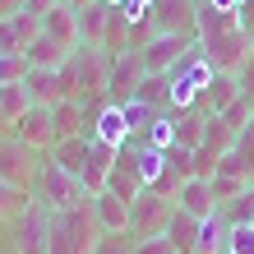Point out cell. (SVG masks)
I'll use <instances>...</instances> for the list:
<instances>
[{"instance_id":"7bdbcfd3","label":"cell","mask_w":254,"mask_h":254,"mask_svg":"<svg viewBox=\"0 0 254 254\" xmlns=\"http://www.w3.org/2000/svg\"><path fill=\"white\" fill-rule=\"evenodd\" d=\"M107 5H111V9H121V5H125V0H107Z\"/></svg>"},{"instance_id":"2e32d148","label":"cell","mask_w":254,"mask_h":254,"mask_svg":"<svg viewBox=\"0 0 254 254\" xmlns=\"http://www.w3.org/2000/svg\"><path fill=\"white\" fill-rule=\"evenodd\" d=\"M107 190H111V194H121L125 203H134V199L148 190V185H143V176H139V162H134V148H121V157H116V171H111Z\"/></svg>"},{"instance_id":"60d3db41","label":"cell","mask_w":254,"mask_h":254,"mask_svg":"<svg viewBox=\"0 0 254 254\" xmlns=\"http://www.w3.org/2000/svg\"><path fill=\"white\" fill-rule=\"evenodd\" d=\"M23 0H0V19H9V14H19Z\"/></svg>"},{"instance_id":"277c9868","label":"cell","mask_w":254,"mask_h":254,"mask_svg":"<svg viewBox=\"0 0 254 254\" xmlns=\"http://www.w3.org/2000/svg\"><path fill=\"white\" fill-rule=\"evenodd\" d=\"M33 199L37 203H47L51 213H65V208H74V203H83V199H93V194L83 190V181L79 176H69L61 162H56L51 153L42 157V171H37V181H33Z\"/></svg>"},{"instance_id":"7a4b0ae2","label":"cell","mask_w":254,"mask_h":254,"mask_svg":"<svg viewBox=\"0 0 254 254\" xmlns=\"http://www.w3.org/2000/svg\"><path fill=\"white\" fill-rule=\"evenodd\" d=\"M97 241H102V227H97L93 199H83V203L51 217V250L47 254H93Z\"/></svg>"},{"instance_id":"5bb4252c","label":"cell","mask_w":254,"mask_h":254,"mask_svg":"<svg viewBox=\"0 0 254 254\" xmlns=\"http://www.w3.org/2000/svg\"><path fill=\"white\" fill-rule=\"evenodd\" d=\"M176 208L203 222V217H213L222 203H217L213 185H208V176H190V181H181V190H176Z\"/></svg>"},{"instance_id":"f1b7e54d","label":"cell","mask_w":254,"mask_h":254,"mask_svg":"<svg viewBox=\"0 0 254 254\" xmlns=\"http://www.w3.org/2000/svg\"><path fill=\"white\" fill-rule=\"evenodd\" d=\"M231 102H241V83H236V74H217L213 88H208V97H203V111L217 116V111H227Z\"/></svg>"},{"instance_id":"f546056e","label":"cell","mask_w":254,"mask_h":254,"mask_svg":"<svg viewBox=\"0 0 254 254\" xmlns=\"http://www.w3.org/2000/svg\"><path fill=\"white\" fill-rule=\"evenodd\" d=\"M167 236H171V245L181 250V254H194V245H199V217H190V213H181V208H176Z\"/></svg>"},{"instance_id":"d4e9b609","label":"cell","mask_w":254,"mask_h":254,"mask_svg":"<svg viewBox=\"0 0 254 254\" xmlns=\"http://www.w3.org/2000/svg\"><path fill=\"white\" fill-rule=\"evenodd\" d=\"M23 56H28V65H33V69H61V65L69 61V51L61 47V42H51L47 33H37L33 42H28Z\"/></svg>"},{"instance_id":"4fadbf2b","label":"cell","mask_w":254,"mask_h":254,"mask_svg":"<svg viewBox=\"0 0 254 254\" xmlns=\"http://www.w3.org/2000/svg\"><path fill=\"white\" fill-rule=\"evenodd\" d=\"M14 139H23L28 148H37V153H51V148L61 143L51 107H33V111H28L23 121H19V125H14Z\"/></svg>"},{"instance_id":"d6986e66","label":"cell","mask_w":254,"mask_h":254,"mask_svg":"<svg viewBox=\"0 0 254 254\" xmlns=\"http://www.w3.org/2000/svg\"><path fill=\"white\" fill-rule=\"evenodd\" d=\"M116 157H121V148H107V143L93 139V153H88V167H83V190L88 194H102V190H107L111 171H116Z\"/></svg>"},{"instance_id":"e0dca14e","label":"cell","mask_w":254,"mask_h":254,"mask_svg":"<svg viewBox=\"0 0 254 254\" xmlns=\"http://www.w3.org/2000/svg\"><path fill=\"white\" fill-rule=\"evenodd\" d=\"M93 139H97V143H107V148H129L134 129H129L125 111L116 107V102H107V107H102V116L93 121Z\"/></svg>"},{"instance_id":"603a6c76","label":"cell","mask_w":254,"mask_h":254,"mask_svg":"<svg viewBox=\"0 0 254 254\" xmlns=\"http://www.w3.org/2000/svg\"><path fill=\"white\" fill-rule=\"evenodd\" d=\"M51 116H56V134H61V139H74V134H93V125H88V111H83V102H79V97L56 102Z\"/></svg>"},{"instance_id":"52a82bcc","label":"cell","mask_w":254,"mask_h":254,"mask_svg":"<svg viewBox=\"0 0 254 254\" xmlns=\"http://www.w3.org/2000/svg\"><path fill=\"white\" fill-rule=\"evenodd\" d=\"M42 157L47 153H37V148H28L23 139H0V181H9V185H19L33 194V181H37V171H42Z\"/></svg>"},{"instance_id":"8d00e7d4","label":"cell","mask_w":254,"mask_h":254,"mask_svg":"<svg viewBox=\"0 0 254 254\" xmlns=\"http://www.w3.org/2000/svg\"><path fill=\"white\" fill-rule=\"evenodd\" d=\"M134 254H181L171 245V236H148V241H134Z\"/></svg>"},{"instance_id":"ac0fdd59","label":"cell","mask_w":254,"mask_h":254,"mask_svg":"<svg viewBox=\"0 0 254 254\" xmlns=\"http://www.w3.org/2000/svg\"><path fill=\"white\" fill-rule=\"evenodd\" d=\"M42 33V19H33V14H9V19H0V56L9 51H28V42H33Z\"/></svg>"},{"instance_id":"30bf717a","label":"cell","mask_w":254,"mask_h":254,"mask_svg":"<svg viewBox=\"0 0 254 254\" xmlns=\"http://www.w3.org/2000/svg\"><path fill=\"white\" fill-rule=\"evenodd\" d=\"M153 33H171V37H199V5L194 0H153Z\"/></svg>"},{"instance_id":"8fae6325","label":"cell","mask_w":254,"mask_h":254,"mask_svg":"<svg viewBox=\"0 0 254 254\" xmlns=\"http://www.w3.org/2000/svg\"><path fill=\"white\" fill-rule=\"evenodd\" d=\"M208 185H213L217 203H231V199H241V194L254 190V171L245 167L241 153H227V157H217V171L208 176Z\"/></svg>"},{"instance_id":"8992f818","label":"cell","mask_w":254,"mask_h":254,"mask_svg":"<svg viewBox=\"0 0 254 254\" xmlns=\"http://www.w3.org/2000/svg\"><path fill=\"white\" fill-rule=\"evenodd\" d=\"M111 65L116 56L107 47H79L74 51V74H79V102L88 97H107L111 93ZM111 102V97H107Z\"/></svg>"},{"instance_id":"cb8c5ba5","label":"cell","mask_w":254,"mask_h":254,"mask_svg":"<svg viewBox=\"0 0 254 254\" xmlns=\"http://www.w3.org/2000/svg\"><path fill=\"white\" fill-rule=\"evenodd\" d=\"M107 23H111V5H107V0H93V5H83V9H79L83 47H102V37H107Z\"/></svg>"},{"instance_id":"e575fe53","label":"cell","mask_w":254,"mask_h":254,"mask_svg":"<svg viewBox=\"0 0 254 254\" xmlns=\"http://www.w3.org/2000/svg\"><path fill=\"white\" fill-rule=\"evenodd\" d=\"M93 254H134V236H129V231H116V236H102Z\"/></svg>"},{"instance_id":"ee69618b","label":"cell","mask_w":254,"mask_h":254,"mask_svg":"<svg viewBox=\"0 0 254 254\" xmlns=\"http://www.w3.org/2000/svg\"><path fill=\"white\" fill-rule=\"evenodd\" d=\"M250 42H254V33H250Z\"/></svg>"},{"instance_id":"d6a6232c","label":"cell","mask_w":254,"mask_h":254,"mask_svg":"<svg viewBox=\"0 0 254 254\" xmlns=\"http://www.w3.org/2000/svg\"><path fill=\"white\" fill-rule=\"evenodd\" d=\"M121 111H125V121H129V129H134V134H143V129L153 125L157 116H162L157 107H148V102H139V97H134V102H125Z\"/></svg>"},{"instance_id":"f35d334b","label":"cell","mask_w":254,"mask_h":254,"mask_svg":"<svg viewBox=\"0 0 254 254\" xmlns=\"http://www.w3.org/2000/svg\"><path fill=\"white\" fill-rule=\"evenodd\" d=\"M56 5H65V0H23V14H33V19H47Z\"/></svg>"},{"instance_id":"4dcf8cb0","label":"cell","mask_w":254,"mask_h":254,"mask_svg":"<svg viewBox=\"0 0 254 254\" xmlns=\"http://www.w3.org/2000/svg\"><path fill=\"white\" fill-rule=\"evenodd\" d=\"M28 203H33V194H28V190L0 181V222H19L28 213Z\"/></svg>"},{"instance_id":"d590c367","label":"cell","mask_w":254,"mask_h":254,"mask_svg":"<svg viewBox=\"0 0 254 254\" xmlns=\"http://www.w3.org/2000/svg\"><path fill=\"white\" fill-rule=\"evenodd\" d=\"M121 14L129 19V28H148V19H153V0H125Z\"/></svg>"},{"instance_id":"ba28073f","label":"cell","mask_w":254,"mask_h":254,"mask_svg":"<svg viewBox=\"0 0 254 254\" xmlns=\"http://www.w3.org/2000/svg\"><path fill=\"white\" fill-rule=\"evenodd\" d=\"M51 217H56L51 208L33 199L19 222H9V227H14V250H19V254H47L51 250Z\"/></svg>"},{"instance_id":"9c48e42d","label":"cell","mask_w":254,"mask_h":254,"mask_svg":"<svg viewBox=\"0 0 254 254\" xmlns=\"http://www.w3.org/2000/svg\"><path fill=\"white\" fill-rule=\"evenodd\" d=\"M199 47V37H171V33H153L139 47V56H143V69L148 74H171L176 65L185 61V56Z\"/></svg>"},{"instance_id":"7c38bea8","label":"cell","mask_w":254,"mask_h":254,"mask_svg":"<svg viewBox=\"0 0 254 254\" xmlns=\"http://www.w3.org/2000/svg\"><path fill=\"white\" fill-rule=\"evenodd\" d=\"M143 79H148V69H143V56H139V47H129V51H121L116 56V65H111V102L116 107H125V102H134V93L143 88Z\"/></svg>"},{"instance_id":"836d02e7","label":"cell","mask_w":254,"mask_h":254,"mask_svg":"<svg viewBox=\"0 0 254 254\" xmlns=\"http://www.w3.org/2000/svg\"><path fill=\"white\" fill-rule=\"evenodd\" d=\"M222 254H254V222H236L227 231V250Z\"/></svg>"},{"instance_id":"4316f807","label":"cell","mask_w":254,"mask_h":254,"mask_svg":"<svg viewBox=\"0 0 254 254\" xmlns=\"http://www.w3.org/2000/svg\"><path fill=\"white\" fill-rule=\"evenodd\" d=\"M227 231H231V222L222 217V208H217L213 217L199 222V245H194V254H222L227 250Z\"/></svg>"},{"instance_id":"6da1fadb","label":"cell","mask_w":254,"mask_h":254,"mask_svg":"<svg viewBox=\"0 0 254 254\" xmlns=\"http://www.w3.org/2000/svg\"><path fill=\"white\" fill-rule=\"evenodd\" d=\"M199 51L213 61L217 74H241L254 56V42L241 23V9H217L203 5L199 9Z\"/></svg>"},{"instance_id":"ffe728a7","label":"cell","mask_w":254,"mask_h":254,"mask_svg":"<svg viewBox=\"0 0 254 254\" xmlns=\"http://www.w3.org/2000/svg\"><path fill=\"white\" fill-rule=\"evenodd\" d=\"M93 213H97V227H102V236L129 231V203L121 199V194H111V190L93 194Z\"/></svg>"},{"instance_id":"484cf974","label":"cell","mask_w":254,"mask_h":254,"mask_svg":"<svg viewBox=\"0 0 254 254\" xmlns=\"http://www.w3.org/2000/svg\"><path fill=\"white\" fill-rule=\"evenodd\" d=\"M203 129H208V111H203V107L176 116V143L190 148V153H199V148H203Z\"/></svg>"},{"instance_id":"ab89813d","label":"cell","mask_w":254,"mask_h":254,"mask_svg":"<svg viewBox=\"0 0 254 254\" xmlns=\"http://www.w3.org/2000/svg\"><path fill=\"white\" fill-rule=\"evenodd\" d=\"M241 23H245V33H254V0L241 5Z\"/></svg>"},{"instance_id":"44dd1931","label":"cell","mask_w":254,"mask_h":254,"mask_svg":"<svg viewBox=\"0 0 254 254\" xmlns=\"http://www.w3.org/2000/svg\"><path fill=\"white\" fill-rule=\"evenodd\" d=\"M23 83H28V93H33V107H56V102H69V97H65V83H61V69H28Z\"/></svg>"},{"instance_id":"5b68a950","label":"cell","mask_w":254,"mask_h":254,"mask_svg":"<svg viewBox=\"0 0 254 254\" xmlns=\"http://www.w3.org/2000/svg\"><path fill=\"white\" fill-rule=\"evenodd\" d=\"M171 217H176V199H171V194L143 190L139 199L129 203V236H134V241H148V236H167Z\"/></svg>"},{"instance_id":"74e56055","label":"cell","mask_w":254,"mask_h":254,"mask_svg":"<svg viewBox=\"0 0 254 254\" xmlns=\"http://www.w3.org/2000/svg\"><path fill=\"white\" fill-rule=\"evenodd\" d=\"M236 83H241V97L254 107V56H250V65H245L241 74H236Z\"/></svg>"},{"instance_id":"b9f144b4","label":"cell","mask_w":254,"mask_h":254,"mask_svg":"<svg viewBox=\"0 0 254 254\" xmlns=\"http://www.w3.org/2000/svg\"><path fill=\"white\" fill-rule=\"evenodd\" d=\"M208 5H217V9H241L245 0H208Z\"/></svg>"},{"instance_id":"7402d4cb","label":"cell","mask_w":254,"mask_h":254,"mask_svg":"<svg viewBox=\"0 0 254 254\" xmlns=\"http://www.w3.org/2000/svg\"><path fill=\"white\" fill-rule=\"evenodd\" d=\"M88 153H93V134H74V139H61V143L51 148V157L61 162V167H65L69 176H79V181H83Z\"/></svg>"},{"instance_id":"83f0119b","label":"cell","mask_w":254,"mask_h":254,"mask_svg":"<svg viewBox=\"0 0 254 254\" xmlns=\"http://www.w3.org/2000/svg\"><path fill=\"white\" fill-rule=\"evenodd\" d=\"M0 107H5L9 125H19L23 116L33 111V93H28V83H23V79H14V83H0Z\"/></svg>"},{"instance_id":"3957f363","label":"cell","mask_w":254,"mask_h":254,"mask_svg":"<svg viewBox=\"0 0 254 254\" xmlns=\"http://www.w3.org/2000/svg\"><path fill=\"white\" fill-rule=\"evenodd\" d=\"M171 111L181 116V111H194V107H203V97H208V88H213V79H217V69H213V61L194 47L181 65H176L171 74Z\"/></svg>"},{"instance_id":"9a60e30c","label":"cell","mask_w":254,"mask_h":254,"mask_svg":"<svg viewBox=\"0 0 254 254\" xmlns=\"http://www.w3.org/2000/svg\"><path fill=\"white\" fill-rule=\"evenodd\" d=\"M42 33H47L51 42H61V47H65L69 56L83 47V33H79V9H74L69 0H65V5H56V9L47 14V19H42Z\"/></svg>"},{"instance_id":"1f68e13d","label":"cell","mask_w":254,"mask_h":254,"mask_svg":"<svg viewBox=\"0 0 254 254\" xmlns=\"http://www.w3.org/2000/svg\"><path fill=\"white\" fill-rule=\"evenodd\" d=\"M139 143H148V148H162V153H171L176 148V116H167L162 111L153 125H148L143 134H139Z\"/></svg>"}]
</instances>
